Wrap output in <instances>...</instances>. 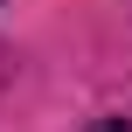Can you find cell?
Here are the masks:
<instances>
[{"label":"cell","mask_w":132,"mask_h":132,"mask_svg":"<svg viewBox=\"0 0 132 132\" xmlns=\"http://www.w3.org/2000/svg\"><path fill=\"white\" fill-rule=\"evenodd\" d=\"M90 132H132V118H97Z\"/></svg>","instance_id":"obj_1"}]
</instances>
